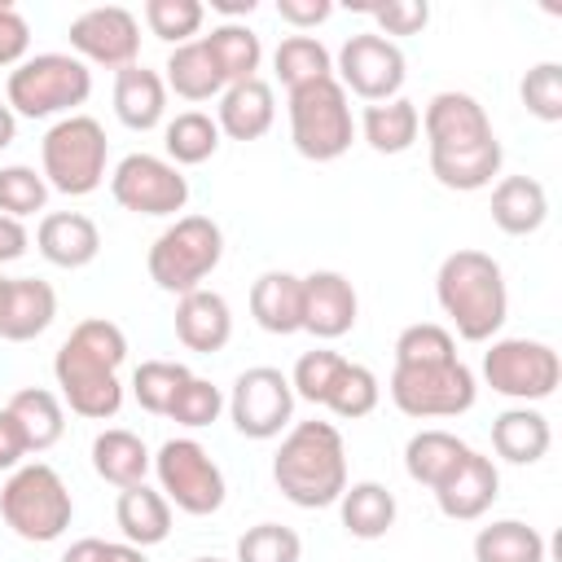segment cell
<instances>
[{
    "mask_svg": "<svg viewBox=\"0 0 562 562\" xmlns=\"http://www.w3.org/2000/svg\"><path fill=\"white\" fill-rule=\"evenodd\" d=\"M422 132L430 145V176L443 189L474 193V189H487L492 176H501L505 149L479 97L457 92V88L435 92L422 110Z\"/></svg>",
    "mask_w": 562,
    "mask_h": 562,
    "instance_id": "6da1fadb",
    "label": "cell"
},
{
    "mask_svg": "<svg viewBox=\"0 0 562 562\" xmlns=\"http://www.w3.org/2000/svg\"><path fill=\"white\" fill-rule=\"evenodd\" d=\"M127 360V338L114 321L88 316L70 329V338L53 356V378L61 386V400L70 413L88 422H110L123 408V382L119 369Z\"/></svg>",
    "mask_w": 562,
    "mask_h": 562,
    "instance_id": "7a4b0ae2",
    "label": "cell"
},
{
    "mask_svg": "<svg viewBox=\"0 0 562 562\" xmlns=\"http://www.w3.org/2000/svg\"><path fill=\"white\" fill-rule=\"evenodd\" d=\"M272 483L299 509L338 505L347 487V448L334 422H294L272 457Z\"/></svg>",
    "mask_w": 562,
    "mask_h": 562,
    "instance_id": "3957f363",
    "label": "cell"
},
{
    "mask_svg": "<svg viewBox=\"0 0 562 562\" xmlns=\"http://www.w3.org/2000/svg\"><path fill=\"white\" fill-rule=\"evenodd\" d=\"M435 299L452 321L457 338L465 342H492L509 316V290L501 263L487 250H470V246L443 255L435 272Z\"/></svg>",
    "mask_w": 562,
    "mask_h": 562,
    "instance_id": "277c9868",
    "label": "cell"
},
{
    "mask_svg": "<svg viewBox=\"0 0 562 562\" xmlns=\"http://www.w3.org/2000/svg\"><path fill=\"white\" fill-rule=\"evenodd\" d=\"M0 518L9 522L13 536H22L31 544H53L66 536V527L75 518V501H70V487L61 483V474L53 465L31 461L4 479Z\"/></svg>",
    "mask_w": 562,
    "mask_h": 562,
    "instance_id": "5b68a950",
    "label": "cell"
},
{
    "mask_svg": "<svg viewBox=\"0 0 562 562\" xmlns=\"http://www.w3.org/2000/svg\"><path fill=\"white\" fill-rule=\"evenodd\" d=\"M92 97V70L75 53H35L9 70L4 101L22 119H53L75 114Z\"/></svg>",
    "mask_w": 562,
    "mask_h": 562,
    "instance_id": "8992f818",
    "label": "cell"
},
{
    "mask_svg": "<svg viewBox=\"0 0 562 562\" xmlns=\"http://www.w3.org/2000/svg\"><path fill=\"white\" fill-rule=\"evenodd\" d=\"M105 158H110V140L92 114H66L40 140V176L48 180V189L66 198L97 193L105 180Z\"/></svg>",
    "mask_w": 562,
    "mask_h": 562,
    "instance_id": "52a82bcc",
    "label": "cell"
},
{
    "mask_svg": "<svg viewBox=\"0 0 562 562\" xmlns=\"http://www.w3.org/2000/svg\"><path fill=\"white\" fill-rule=\"evenodd\" d=\"M224 259V233L211 215H180L176 224H167L149 255H145V268H149V281L167 294H193L202 290V281L220 268Z\"/></svg>",
    "mask_w": 562,
    "mask_h": 562,
    "instance_id": "ba28073f",
    "label": "cell"
},
{
    "mask_svg": "<svg viewBox=\"0 0 562 562\" xmlns=\"http://www.w3.org/2000/svg\"><path fill=\"white\" fill-rule=\"evenodd\" d=\"M290 140L312 162H334L351 149L356 119L338 79H316L290 92Z\"/></svg>",
    "mask_w": 562,
    "mask_h": 562,
    "instance_id": "9c48e42d",
    "label": "cell"
},
{
    "mask_svg": "<svg viewBox=\"0 0 562 562\" xmlns=\"http://www.w3.org/2000/svg\"><path fill=\"white\" fill-rule=\"evenodd\" d=\"M391 404L404 413V417H461L474 408V395H479V382L470 373V364L457 356V360H443V364H395L391 369Z\"/></svg>",
    "mask_w": 562,
    "mask_h": 562,
    "instance_id": "30bf717a",
    "label": "cell"
},
{
    "mask_svg": "<svg viewBox=\"0 0 562 562\" xmlns=\"http://www.w3.org/2000/svg\"><path fill=\"white\" fill-rule=\"evenodd\" d=\"M483 382L518 404L549 400L562 382V360L540 338H492L483 351Z\"/></svg>",
    "mask_w": 562,
    "mask_h": 562,
    "instance_id": "8fae6325",
    "label": "cell"
},
{
    "mask_svg": "<svg viewBox=\"0 0 562 562\" xmlns=\"http://www.w3.org/2000/svg\"><path fill=\"white\" fill-rule=\"evenodd\" d=\"M154 474H158V492L193 518H206L224 505V470L211 461V452L198 439H167L154 452Z\"/></svg>",
    "mask_w": 562,
    "mask_h": 562,
    "instance_id": "7c38bea8",
    "label": "cell"
},
{
    "mask_svg": "<svg viewBox=\"0 0 562 562\" xmlns=\"http://www.w3.org/2000/svg\"><path fill=\"white\" fill-rule=\"evenodd\" d=\"M404 53L395 40L378 35V31H360V35H347L338 57H334V79L342 83V92H356L360 101L378 105V101H391L400 97L404 88Z\"/></svg>",
    "mask_w": 562,
    "mask_h": 562,
    "instance_id": "4fadbf2b",
    "label": "cell"
},
{
    "mask_svg": "<svg viewBox=\"0 0 562 562\" xmlns=\"http://www.w3.org/2000/svg\"><path fill=\"white\" fill-rule=\"evenodd\" d=\"M224 404H228L237 435H246V439H277L294 422V386L272 364H255V369L237 373L233 395Z\"/></svg>",
    "mask_w": 562,
    "mask_h": 562,
    "instance_id": "5bb4252c",
    "label": "cell"
},
{
    "mask_svg": "<svg viewBox=\"0 0 562 562\" xmlns=\"http://www.w3.org/2000/svg\"><path fill=\"white\" fill-rule=\"evenodd\" d=\"M110 193L132 215H176L189 202V180L158 154H127L110 171Z\"/></svg>",
    "mask_w": 562,
    "mask_h": 562,
    "instance_id": "9a60e30c",
    "label": "cell"
},
{
    "mask_svg": "<svg viewBox=\"0 0 562 562\" xmlns=\"http://www.w3.org/2000/svg\"><path fill=\"white\" fill-rule=\"evenodd\" d=\"M70 48L83 66H105V70H123V66H136V53H140V22L132 9L123 4H97V9H83L75 22H70Z\"/></svg>",
    "mask_w": 562,
    "mask_h": 562,
    "instance_id": "2e32d148",
    "label": "cell"
},
{
    "mask_svg": "<svg viewBox=\"0 0 562 562\" xmlns=\"http://www.w3.org/2000/svg\"><path fill=\"white\" fill-rule=\"evenodd\" d=\"M356 312H360V299H356V285L334 272V268H316L303 277V329L312 338H342L356 329Z\"/></svg>",
    "mask_w": 562,
    "mask_h": 562,
    "instance_id": "e0dca14e",
    "label": "cell"
},
{
    "mask_svg": "<svg viewBox=\"0 0 562 562\" xmlns=\"http://www.w3.org/2000/svg\"><path fill=\"white\" fill-rule=\"evenodd\" d=\"M501 496V474H496V461L483 457V452H465V461L435 487V505L443 518L452 522H474L492 509V501Z\"/></svg>",
    "mask_w": 562,
    "mask_h": 562,
    "instance_id": "ac0fdd59",
    "label": "cell"
},
{
    "mask_svg": "<svg viewBox=\"0 0 562 562\" xmlns=\"http://www.w3.org/2000/svg\"><path fill=\"white\" fill-rule=\"evenodd\" d=\"M176 338L198 351V356H211V351H224V342L233 338V307L220 290H193V294H180L176 303Z\"/></svg>",
    "mask_w": 562,
    "mask_h": 562,
    "instance_id": "d6986e66",
    "label": "cell"
},
{
    "mask_svg": "<svg viewBox=\"0 0 562 562\" xmlns=\"http://www.w3.org/2000/svg\"><path fill=\"white\" fill-rule=\"evenodd\" d=\"M35 246L53 268H88L101 255V233L79 211H48L35 228Z\"/></svg>",
    "mask_w": 562,
    "mask_h": 562,
    "instance_id": "ffe728a7",
    "label": "cell"
},
{
    "mask_svg": "<svg viewBox=\"0 0 562 562\" xmlns=\"http://www.w3.org/2000/svg\"><path fill=\"white\" fill-rule=\"evenodd\" d=\"M277 119V97L272 88L255 75L246 83H233L220 92V110H215V127L228 140H259Z\"/></svg>",
    "mask_w": 562,
    "mask_h": 562,
    "instance_id": "44dd1931",
    "label": "cell"
},
{
    "mask_svg": "<svg viewBox=\"0 0 562 562\" xmlns=\"http://www.w3.org/2000/svg\"><path fill=\"white\" fill-rule=\"evenodd\" d=\"M114 114L132 132L158 127L162 114H167V83H162V75L149 70V66H140V61L136 66H123L114 75Z\"/></svg>",
    "mask_w": 562,
    "mask_h": 562,
    "instance_id": "7402d4cb",
    "label": "cell"
},
{
    "mask_svg": "<svg viewBox=\"0 0 562 562\" xmlns=\"http://www.w3.org/2000/svg\"><path fill=\"white\" fill-rule=\"evenodd\" d=\"M250 316L268 334H299L303 329V277L294 272H263L250 285Z\"/></svg>",
    "mask_w": 562,
    "mask_h": 562,
    "instance_id": "603a6c76",
    "label": "cell"
},
{
    "mask_svg": "<svg viewBox=\"0 0 562 562\" xmlns=\"http://www.w3.org/2000/svg\"><path fill=\"white\" fill-rule=\"evenodd\" d=\"M114 522H119L123 540L136 544V549L162 544L171 536V501L162 492H154L149 483L123 487L119 501H114Z\"/></svg>",
    "mask_w": 562,
    "mask_h": 562,
    "instance_id": "cb8c5ba5",
    "label": "cell"
},
{
    "mask_svg": "<svg viewBox=\"0 0 562 562\" xmlns=\"http://www.w3.org/2000/svg\"><path fill=\"white\" fill-rule=\"evenodd\" d=\"M549 220V193L531 176H505L492 189V224L509 237H527Z\"/></svg>",
    "mask_w": 562,
    "mask_h": 562,
    "instance_id": "d4e9b609",
    "label": "cell"
},
{
    "mask_svg": "<svg viewBox=\"0 0 562 562\" xmlns=\"http://www.w3.org/2000/svg\"><path fill=\"white\" fill-rule=\"evenodd\" d=\"M57 316V294L48 281L40 277H13L9 281V303H4V321H0V338L9 342H31L40 338Z\"/></svg>",
    "mask_w": 562,
    "mask_h": 562,
    "instance_id": "484cf974",
    "label": "cell"
},
{
    "mask_svg": "<svg viewBox=\"0 0 562 562\" xmlns=\"http://www.w3.org/2000/svg\"><path fill=\"white\" fill-rule=\"evenodd\" d=\"M553 443V430H549V417L540 408H505L496 422H492V448L501 461L509 465H536Z\"/></svg>",
    "mask_w": 562,
    "mask_h": 562,
    "instance_id": "4316f807",
    "label": "cell"
},
{
    "mask_svg": "<svg viewBox=\"0 0 562 562\" xmlns=\"http://www.w3.org/2000/svg\"><path fill=\"white\" fill-rule=\"evenodd\" d=\"M92 470L110 483V487H136V483H145V474L154 470V457H149V448H145V439L140 435H132V430H123V426H110V430H101L97 439H92Z\"/></svg>",
    "mask_w": 562,
    "mask_h": 562,
    "instance_id": "83f0119b",
    "label": "cell"
},
{
    "mask_svg": "<svg viewBox=\"0 0 562 562\" xmlns=\"http://www.w3.org/2000/svg\"><path fill=\"white\" fill-rule=\"evenodd\" d=\"M465 452H470V443L465 439H457L452 430H417L408 443H404V470H408V479L413 483H422V487H439L461 461H465Z\"/></svg>",
    "mask_w": 562,
    "mask_h": 562,
    "instance_id": "f1b7e54d",
    "label": "cell"
},
{
    "mask_svg": "<svg viewBox=\"0 0 562 562\" xmlns=\"http://www.w3.org/2000/svg\"><path fill=\"white\" fill-rule=\"evenodd\" d=\"M338 514H342L347 536H356V540H382L395 527V496H391V487H382L373 479H360V483H347L342 487Z\"/></svg>",
    "mask_w": 562,
    "mask_h": 562,
    "instance_id": "f546056e",
    "label": "cell"
},
{
    "mask_svg": "<svg viewBox=\"0 0 562 562\" xmlns=\"http://www.w3.org/2000/svg\"><path fill=\"white\" fill-rule=\"evenodd\" d=\"M417 132H422V110L408 97H391V101L364 105V114H360V136L378 154H404V149H413Z\"/></svg>",
    "mask_w": 562,
    "mask_h": 562,
    "instance_id": "4dcf8cb0",
    "label": "cell"
},
{
    "mask_svg": "<svg viewBox=\"0 0 562 562\" xmlns=\"http://www.w3.org/2000/svg\"><path fill=\"white\" fill-rule=\"evenodd\" d=\"M202 44H206V53H211L224 88L255 79L259 61H263V44H259V35L246 22H220L211 35H202Z\"/></svg>",
    "mask_w": 562,
    "mask_h": 562,
    "instance_id": "1f68e13d",
    "label": "cell"
},
{
    "mask_svg": "<svg viewBox=\"0 0 562 562\" xmlns=\"http://www.w3.org/2000/svg\"><path fill=\"white\" fill-rule=\"evenodd\" d=\"M162 70H167L162 83L176 97H184V101H211V97L224 92V79H220V70H215V61H211V53H206L202 40H189V44L171 48V57H167Z\"/></svg>",
    "mask_w": 562,
    "mask_h": 562,
    "instance_id": "d6a6232c",
    "label": "cell"
},
{
    "mask_svg": "<svg viewBox=\"0 0 562 562\" xmlns=\"http://www.w3.org/2000/svg\"><path fill=\"white\" fill-rule=\"evenodd\" d=\"M474 562H544V536L522 518H496L479 527Z\"/></svg>",
    "mask_w": 562,
    "mask_h": 562,
    "instance_id": "836d02e7",
    "label": "cell"
},
{
    "mask_svg": "<svg viewBox=\"0 0 562 562\" xmlns=\"http://www.w3.org/2000/svg\"><path fill=\"white\" fill-rule=\"evenodd\" d=\"M9 413L18 417V426H22L26 443H31V452H44V448H53V443L66 435V408H61V400H57L53 391H44V386H22V391L9 400Z\"/></svg>",
    "mask_w": 562,
    "mask_h": 562,
    "instance_id": "e575fe53",
    "label": "cell"
},
{
    "mask_svg": "<svg viewBox=\"0 0 562 562\" xmlns=\"http://www.w3.org/2000/svg\"><path fill=\"white\" fill-rule=\"evenodd\" d=\"M272 70L285 83V92H294L316 79H334V57L316 35H285L272 53Z\"/></svg>",
    "mask_w": 562,
    "mask_h": 562,
    "instance_id": "d590c367",
    "label": "cell"
},
{
    "mask_svg": "<svg viewBox=\"0 0 562 562\" xmlns=\"http://www.w3.org/2000/svg\"><path fill=\"white\" fill-rule=\"evenodd\" d=\"M162 149H167V162L176 167H198L206 162L215 149H220V127L211 114L202 110H180L176 119H167L162 127Z\"/></svg>",
    "mask_w": 562,
    "mask_h": 562,
    "instance_id": "8d00e7d4",
    "label": "cell"
},
{
    "mask_svg": "<svg viewBox=\"0 0 562 562\" xmlns=\"http://www.w3.org/2000/svg\"><path fill=\"white\" fill-rule=\"evenodd\" d=\"M382 400V386H378V373L369 364H356V360H342L334 386L325 391V408L342 422H356V417H369Z\"/></svg>",
    "mask_w": 562,
    "mask_h": 562,
    "instance_id": "74e56055",
    "label": "cell"
},
{
    "mask_svg": "<svg viewBox=\"0 0 562 562\" xmlns=\"http://www.w3.org/2000/svg\"><path fill=\"white\" fill-rule=\"evenodd\" d=\"M193 373L180 364V360H140L136 373H132V395L145 413L154 417H167V408L176 404L180 386L189 382Z\"/></svg>",
    "mask_w": 562,
    "mask_h": 562,
    "instance_id": "f35d334b",
    "label": "cell"
},
{
    "mask_svg": "<svg viewBox=\"0 0 562 562\" xmlns=\"http://www.w3.org/2000/svg\"><path fill=\"white\" fill-rule=\"evenodd\" d=\"M202 18H206V4L202 0H145V26H149V35L167 40L171 48L189 44L202 31Z\"/></svg>",
    "mask_w": 562,
    "mask_h": 562,
    "instance_id": "ab89813d",
    "label": "cell"
},
{
    "mask_svg": "<svg viewBox=\"0 0 562 562\" xmlns=\"http://www.w3.org/2000/svg\"><path fill=\"white\" fill-rule=\"evenodd\" d=\"M443 360H457L452 329H443L435 321H417V325L400 329V338H395V364H443Z\"/></svg>",
    "mask_w": 562,
    "mask_h": 562,
    "instance_id": "60d3db41",
    "label": "cell"
},
{
    "mask_svg": "<svg viewBox=\"0 0 562 562\" xmlns=\"http://www.w3.org/2000/svg\"><path fill=\"white\" fill-rule=\"evenodd\" d=\"M44 202H48V180L35 167H26V162L0 167V215L26 220V215L44 211Z\"/></svg>",
    "mask_w": 562,
    "mask_h": 562,
    "instance_id": "b9f144b4",
    "label": "cell"
},
{
    "mask_svg": "<svg viewBox=\"0 0 562 562\" xmlns=\"http://www.w3.org/2000/svg\"><path fill=\"white\" fill-rule=\"evenodd\" d=\"M299 558H303V540L285 522L246 527V536L237 540V562H299Z\"/></svg>",
    "mask_w": 562,
    "mask_h": 562,
    "instance_id": "7bdbcfd3",
    "label": "cell"
},
{
    "mask_svg": "<svg viewBox=\"0 0 562 562\" xmlns=\"http://www.w3.org/2000/svg\"><path fill=\"white\" fill-rule=\"evenodd\" d=\"M518 97H522L527 114H536L540 123H558L562 119V66L558 61H536L522 75Z\"/></svg>",
    "mask_w": 562,
    "mask_h": 562,
    "instance_id": "ee69618b",
    "label": "cell"
},
{
    "mask_svg": "<svg viewBox=\"0 0 562 562\" xmlns=\"http://www.w3.org/2000/svg\"><path fill=\"white\" fill-rule=\"evenodd\" d=\"M347 356L329 351V347H316V351H303L294 373H290V386H294V400H307V404H325V391L334 386L338 369H342Z\"/></svg>",
    "mask_w": 562,
    "mask_h": 562,
    "instance_id": "f6af8a7d",
    "label": "cell"
},
{
    "mask_svg": "<svg viewBox=\"0 0 562 562\" xmlns=\"http://www.w3.org/2000/svg\"><path fill=\"white\" fill-rule=\"evenodd\" d=\"M220 413H224V391H220L215 382L198 378V373H193V378L180 386L176 404L167 408V417H171L176 426H189V430H198V426H211Z\"/></svg>",
    "mask_w": 562,
    "mask_h": 562,
    "instance_id": "bcb514c9",
    "label": "cell"
},
{
    "mask_svg": "<svg viewBox=\"0 0 562 562\" xmlns=\"http://www.w3.org/2000/svg\"><path fill=\"white\" fill-rule=\"evenodd\" d=\"M369 18L378 22V35H422L430 22V4L426 0H391V4H373Z\"/></svg>",
    "mask_w": 562,
    "mask_h": 562,
    "instance_id": "7dc6e473",
    "label": "cell"
},
{
    "mask_svg": "<svg viewBox=\"0 0 562 562\" xmlns=\"http://www.w3.org/2000/svg\"><path fill=\"white\" fill-rule=\"evenodd\" d=\"M61 562H149V558H145V549H136V544H127V540H97V536H83V540H75V544L61 553Z\"/></svg>",
    "mask_w": 562,
    "mask_h": 562,
    "instance_id": "c3c4849f",
    "label": "cell"
},
{
    "mask_svg": "<svg viewBox=\"0 0 562 562\" xmlns=\"http://www.w3.org/2000/svg\"><path fill=\"white\" fill-rule=\"evenodd\" d=\"M31 48V26L13 4H0V66H18L26 61Z\"/></svg>",
    "mask_w": 562,
    "mask_h": 562,
    "instance_id": "681fc988",
    "label": "cell"
},
{
    "mask_svg": "<svg viewBox=\"0 0 562 562\" xmlns=\"http://www.w3.org/2000/svg\"><path fill=\"white\" fill-rule=\"evenodd\" d=\"M31 452V443H26V435H22V426H18V417L9 413V408H0V470H18L22 465V457Z\"/></svg>",
    "mask_w": 562,
    "mask_h": 562,
    "instance_id": "f907efd6",
    "label": "cell"
},
{
    "mask_svg": "<svg viewBox=\"0 0 562 562\" xmlns=\"http://www.w3.org/2000/svg\"><path fill=\"white\" fill-rule=\"evenodd\" d=\"M329 13H334V4H329V0H277V18H281V22H290V26H299V31L321 26Z\"/></svg>",
    "mask_w": 562,
    "mask_h": 562,
    "instance_id": "816d5d0a",
    "label": "cell"
},
{
    "mask_svg": "<svg viewBox=\"0 0 562 562\" xmlns=\"http://www.w3.org/2000/svg\"><path fill=\"white\" fill-rule=\"evenodd\" d=\"M26 246H31V233L22 228V220L0 215V263L22 259V255H26Z\"/></svg>",
    "mask_w": 562,
    "mask_h": 562,
    "instance_id": "f5cc1de1",
    "label": "cell"
},
{
    "mask_svg": "<svg viewBox=\"0 0 562 562\" xmlns=\"http://www.w3.org/2000/svg\"><path fill=\"white\" fill-rule=\"evenodd\" d=\"M13 136H18V114L9 110V101L0 97V149H9L13 145Z\"/></svg>",
    "mask_w": 562,
    "mask_h": 562,
    "instance_id": "db71d44e",
    "label": "cell"
},
{
    "mask_svg": "<svg viewBox=\"0 0 562 562\" xmlns=\"http://www.w3.org/2000/svg\"><path fill=\"white\" fill-rule=\"evenodd\" d=\"M215 9H220L224 18H237V13H250L255 0H215Z\"/></svg>",
    "mask_w": 562,
    "mask_h": 562,
    "instance_id": "11a10c76",
    "label": "cell"
},
{
    "mask_svg": "<svg viewBox=\"0 0 562 562\" xmlns=\"http://www.w3.org/2000/svg\"><path fill=\"white\" fill-rule=\"evenodd\" d=\"M9 281L13 277H0V321H4V303H9Z\"/></svg>",
    "mask_w": 562,
    "mask_h": 562,
    "instance_id": "9f6ffc18",
    "label": "cell"
},
{
    "mask_svg": "<svg viewBox=\"0 0 562 562\" xmlns=\"http://www.w3.org/2000/svg\"><path fill=\"white\" fill-rule=\"evenodd\" d=\"M193 562H224V558H193Z\"/></svg>",
    "mask_w": 562,
    "mask_h": 562,
    "instance_id": "6f0895ef",
    "label": "cell"
}]
</instances>
